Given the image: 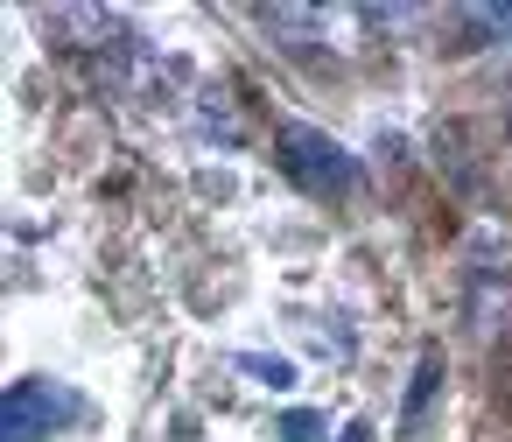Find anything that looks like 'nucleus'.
<instances>
[{"label":"nucleus","instance_id":"39448f33","mask_svg":"<svg viewBox=\"0 0 512 442\" xmlns=\"http://www.w3.org/2000/svg\"><path fill=\"white\" fill-rule=\"evenodd\" d=\"M463 29H477V36H512V8H463Z\"/></svg>","mask_w":512,"mask_h":442},{"label":"nucleus","instance_id":"20e7f679","mask_svg":"<svg viewBox=\"0 0 512 442\" xmlns=\"http://www.w3.org/2000/svg\"><path fill=\"white\" fill-rule=\"evenodd\" d=\"M435 372H442V358L428 351V358H421V372H414V400H407V428L421 421V407H428V393H435Z\"/></svg>","mask_w":512,"mask_h":442},{"label":"nucleus","instance_id":"f03ea898","mask_svg":"<svg viewBox=\"0 0 512 442\" xmlns=\"http://www.w3.org/2000/svg\"><path fill=\"white\" fill-rule=\"evenodd\" d=\"M78 414V393L57 379H15L0 400V442H50Z\"/></svg>","mask_w":512,"mask_h":442},{"label":"nucleus","instance_id":"423d86ee","mask_svg":"<svg viewBox=\"0 0 512 442\" xmlns=\"http://www.w3.org/2000/svg\"><path fill=\"white\" fill-rule=\"evenodd\" d=\"M316 428H323L316 414H288V421H281V442H316Z\"/></svg>","mask_w":512,"mask_h":442},{"label":"nucleus","instance_id":"f257e3e1","mask_svg":"<svg viewBox=\"0 0 512 442\" xmlns=\"http://www.w3.org/2000/svg\"><path fill=\"white\" fill-rule=\"evenodd\" d=\"M281 169L309 190V197H344L358 183V162L344 141H330L323 127H281Z\"/></svg>","mask_w":512,"mask_h":442},{"label":"nucleus","instance_id":"7ed1b4c3","mask_svg":"<svg viewBox=\"0 0 512 442\" xmlns=\"http://www.w3.org/2000/svg\"><path fill=\"white\" fill-rule=\"evenodd\" d=\"M239 365H246L260 386H274V393H288V386H295V365H288V358H253V351H246Z\"/></svg>","mask_w":512,"mask_h":442}]
</instances>
